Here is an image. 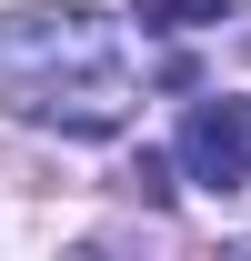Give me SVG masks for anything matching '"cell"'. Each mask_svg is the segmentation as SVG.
<instances>
[{
    "label": "cell",
    "instance_id": "6da1fadb",
    "mask_svg": "<svg viewBox=\"0 0 251 261\" xmlns=\"http://www.w3.org/2000/svg\"><path fill=\"white\" fill-rule=\"evenodd\" d=\"M0 91L20 121L70 130V141L121 130L131 100H141L101 10H0Z\"/></svg>",
    "mask_w": 251,
    "mask_h": 261
},
{
    "label": "cell",
    "instance_id": "7a4b0ae2",
    "mask_svg": "<svg viewBox=\"0 0 251 261\" xmlns=\"http://www.w3.org/2000/svg\"><path fill=\"white\" fill-rule=\"evenodd\" d=\"M181 171L201 181V191H241V181H251V100H231V91L191 100V121H181Z\"/></svg>",
    "mask_w": 251,
    "mask_h": 261
},
{
    "label": "cell",
    "instance_id": "3957f363",
    "mask_svg": "<svg viewBox=\"0 0 251 261\" xmlns=\"http://www.w3.org/2000/svg\"><path fill=\"white\" fill-rule=\"evenodd\" d=\"M141 20L151 31H221V20H241L231 0H141Z\"/></svg>",
    "mask_w": 251,
    "mask_h": 261
},
{
    "label": "cell",
    "instance_id": "277c9868",
    "mask_svg": "<svg viewBox=\"0 0 251 261\" xmlns=\"http://www.w3.org/2000/svg\"><path fill=\"white\" fill-rule=\"evenodd\" d=\"M131 191L161 201V191H171V161H161V151H141V161H131Z\"/></svg>",
    "mask_w": 251,
    "mask_h": 261
}]
</instances>
